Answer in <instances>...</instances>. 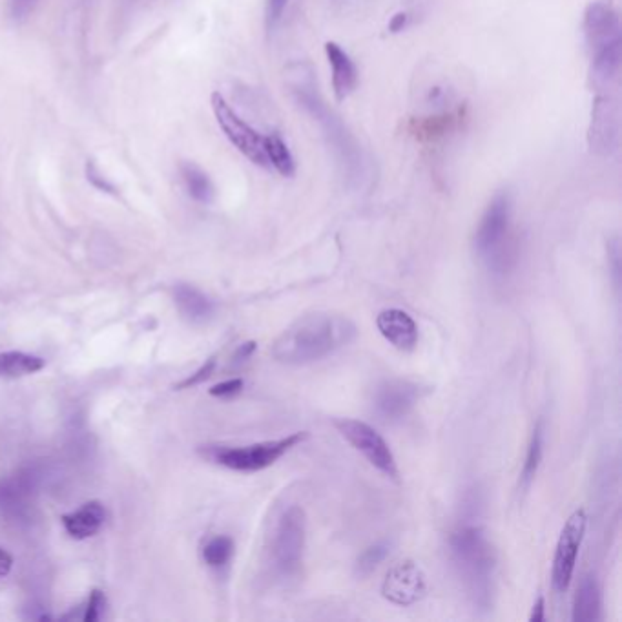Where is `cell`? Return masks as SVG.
Returning a JSON list of instances; mask_svg holds the SVG:
<instances>
[{
    "label": "cell",
    "mask_w": 622,
    "mask_h": 622,
    "mask_svg": "<svg viewBox=\"0 0 622 622\" xmlns=\"http://www.w3.org/2000/svg\"><path fill=\"white\" fill-rule=\"evenodd\" d=\"M289 90L294 103L322 128L323 137L336 157L349 185H360L365 177V157L360 143L342 119L325 103L309 64H292L289 68Z\"/></svg>",
    "instance_id": "cell-1"
},
{
    "label": "cell",
    "mask_w": 622,
    "mask_h": 622,
    "mask_svg": "<svg viewBox=\"0 0 622 622\" xmlns=\"http://www.w3.org/2000/svg\"><path fill=\"white\" fill-rule=\"evenodd\" d=\"M356 336L358 329L345 314L312 312L281 332L280 338L272 343L270 354L276 362L285 365H307L347 347Z\"/></svg>",
    "instance_id": "cell-2"
},
{
    "label": "cell",
    "mask_w": 622,
    "mask_h": 622,
    "mask_svg": "<svg viewBox=\"0 0 622 622\" xmlns=\"http://www.w3.org/2000/svg\"><path fill=\"white\" fill-rule=\"evenodd\" d=\"M449 551L475 610L488 612L493 606L497 559L484 529L471 524L455 529L449 537Z\"/></svg>",
    "instance_id": "cell-3"
},
{
    "label": "cell",
    "mask_w": 622,
    "mask_h": 622,
    "mask_svg": "<svg viewBox=\"0 0 622 622\" xmlns=\"http://www.w3.org/2000/svg\"><path fill=\"white\" fill-rule=\"evenodd\" d=\"M513 201L508 192L493 197L480 219L475 249L493 274H506L517 261V239L511 234Z\"/></svg>",
    "instance_id": "cell-4"
},
{
    "label": "cell",
    "mask_w": 622,
    "mask_h": 622,
    "mask_svg": "<svg viewBox=\"0 0 622 622\" xmlns=\"http://www.w3.org/2000/svg\"><path fill=\"white\" fill-rule=\"evenodd\" d=\"M309 438L307 431H298L289 436H283L278 440L258 442L252 446L241 447H212L208 451V457L216 464L229 467L239 473H256L267 467L274 466L283 455H287L291 449L300 446Z\"/></svg>",
    "instance_id": "cell-5"
},
{
    "label": "cell",
    "mask_w": 622,
    "mask_h": 622,
    "mask_svg": "<svg viewBox=\"0 0 622 622\" xmlns=\"http://www.w3.org/2000/svg\"><path fill=\"white\" fill-rule=\"evenodd\" d=\"M307 539V517L300 506H291L281 513L272 542L274 568L281 577H294L301 568Z\"/></svg>",
    "instance_id": "cell-6"
},
{
    "label": "cell",
    "mask_w": 622,
    "mask_h": 622,
    "mask_svg": "<svg viewBox=\"0 0 622 622\" xmlns=\"http://www.w3.org/2000/svg\"><path fill=\"white\" fill-rule=\"evenodd\" d=\"M210 103L218 119L219 128L227 135L230 143L254 165L270 170L269 159L265 152V135H261L245 119H241L238 112L227 103V99L218 92L212 94Z\"/></svg>",
    "instance_id": "cell-7"
},
{
    "label": "cell",
    "mask_w": 622,
    "mask_h": 622,
    "mask_svg": "<svg viewBox=\"0 0 622 622\" xmlns=\"http://www.w3.org/2000/svg\"><path fill=\"white\" fill-rule=\"evenodd\" d=\"M334 426L340 431V435L351 444V446L362 453L367 458L371 466L376 467L385 477L398 478V466L396 458L389 444L385 442L384 436L380 435L374 427L365 424L362 420L354 418H340L334 420Z\"/></svg>",
    "instance_id": "cell-8"
},
{
    "label": "cell",
    "mask_w": 622,
    "mask_h": 622,
    "mask_svg": "<svg viewBox=\"0 0 622 622\" xmlns=\"http://www.w3.org/2000/svg\"><path fill=\"white\" fill-rule=\"evenodd\" d=\"M586 526H588L586 511L577 509L571 513L570 519L566 520L564 528L560 531L557 550L553 557V570H551V581L557 593H564L570 588L582 540L586 535Z\"/></svg>",
    "instance_id": "cell-9"
},
{
    "label": "cell",
    "mask_w": 622,
    "mask_h": 622,
    "mask_svg": "<svg viewBox=\"0 0 622 622\" xmlns=\"http://www.w3.org/2000/svg\"><path fill=\"white\" fill-rule=\"evenodd\" d=\"M424 387L409 380H384L373 393L374 411L387 422H398L413 411Z\"/></svg>",
    "instance_id": "cell-10"
},
{
    "label": "cell",
    "mask_w": 622,
    "mask_h": 622,
    "mask_svg": "<svg viewBox=\"0 0 622 622\" xmlns=\"http://www.w3.org/2000/svg\"><path fill=\"white\" fill-rule=\"evenodd\" d=\"M426 591V575L411 560L393 566L382 584V595L396 606H413L426 597Z\"/></svg>",
    "instance_id": "cell-11"
},
{
    "label": "cell",
    "mask_w": 622,
    "mask_h": 622,
    "mask_svg": "<svg viewBox=\"0 0 622 622\" xmlns=\"http://www.w3.org/2000/svg\"><path fill=\"white\" fill-rule=\"evenodd\" d=\"M619 104L612 97H597L591 110V150L599 156H612L619 145Z\"/></svg>",
    "instance_id": "cell-12"
},
{
    "label": "cell",
    "mask_w": 622,
    "mask_h": 622,
    "mask_svg": "<svg viewBox=\"0 0 622 622\" xmlns=\"http://www.w3.org/2000/svg\"><path fill=\"white\" fill-rule=\"evenodd\" d=\"M584 35L590 52L622 42L621 19L612 4L591 2L584 13Z\"/></svg>",
    "instance_id": "cell-13"
},
{
    "label": "cell",
    "mask_w": 622,
    "mask_h": 622,
    "mask_svg": "<svg viewBox=\"0 0 622 622\" xmlns=\"http://www.w3.org/2000/svg\"><path fill=\"white\" fill-rule=\"evenodd\" d=\"M376 327L385 340L398 351L409 353L418 343V325L411 318V314L400 309H385L380 312L376 318Z\"/></svg>",
    "instance_id": "cell-14"
},
{
    "label": "cell",
    "mask_w": 622,
    "mask_h": 622,
    "mask_svg": "<svg viewBox=\"0 0 622 622\" xmlns=\"http://www.w3.org/2000/svg\"><path fill=\"white\" fill-rule=\"evenodd\" d=\"M325 55L332 68V90L338 101H345L358 86V70L349 53L336 42L325 44Z\"/></svg>",
    "instance_id": "cell-15"
},
{
    "label": "cell",
    "mask_w": 622,
    "mask_h": 622,
    "mask_svg": "<svg viewBox=\"0 0 622 622\" xmlns=\"http://www.w3.org/2000/svg\"><path fill=\"white\" fill-rule=\"evenodd\" d=\"M571 619L575 622H595L602 619L601 586L595 575H584L573 601Z\"/></svg>",
    "instance_id": "cell-16"
},
{
    "label": "cell",
    "mask_w": 622,
    "mask_h": 622,
    "mask_svg": "<svg viewBox=\"0 0 622 622\" xmlns=\"http://www.w3.org/2000/svg\"><path fill=\"white\" fill-rule=\"evenodd\" d=\"M106 511L99 502H88L83 508L64 515L63 524L73 539H88L103 528Z\"/></svg>",
    "instance_id": "cell-17"
},
{
    "label": "cell",
    "mask_w": 622,
    "mask_h": 622,
    "mask_svg": "<svg viewBox=\"0 0 622 622\" xmlns=\"http://www.w3.org/2000/svg\"><path fill=\"white\" fill-rule=\"evenodd\" d=\"M176 303L181 314L190 322H207L214 314V305L201 291L192 285H177Z\"/></svg>",
    "instance_id": "cell-18"
},
{
    "label": "cell",
    "mask_w": 622,
    "mask_h": 622,
    "mask_svg": "<svg viewBox=\"0 0 622 622\" xmlns=\"http://www.w3.org/2000/svg\"><path fill=\"white\" fill-rule=\"evenodd\" d=\"M265 152L269 159L270 170L278 172L283 177H292L296 174V159L280 134L265 135Z\"/></svg>",
    "instance_id": "cell-19"
},
{
    "label": "cell",
    "mask_w": 622,
    "mask_h": 622,
    "mask_svg": "<svg viewBox=\"0 0 622 622\" xmlns=\"http://www.w3.org/2000/svg\"><path fill=\"white\" fill-rule=\"evenodd\" d=\"M181 177L187 187L188 194L196 199L197 203L208 205L214 201L216 188L212 185L210 177L205 174L199 166L194 163H183L181 165Z\"/></svg>",
    "instance_id": "cell-20"
},
{
    "label": "cell",
    "mask_w": 622,
    "mask_h": 622,
    "mask_svg": "<svg viewBox=\"0 0 622 622\" xmlns=\"http://www.w3.org/2000/svg\"><path fill=\"white\" fill-rule=\"evenodd\" d=\"M542 455H544V422L539 420L533 427V433H531V438H529L526 460H524L522 475H520L522 488H529V484L537 477L540 462H542Z\"/></svg>",
    "instance_id": "cell-21"
},
{
    "label": "cell",
    "mask_w": 622,
    "mask_h": 622,
    "mask_svg": "<svg viewBox=\"0 0 622 622\" xmlns=\"http://www.w3.org/2000/svg\"><path fill=\"white\" fill-rule=\"evenodd\" d=\"M44 367V360L26 353H4L0 354V376L13 378V376H24L41 371Z\"/></svg>",
    "instance_id": "cell-22"
},
{
    "label": "cell",
    "mask_w": 622,
    "mask_h": 622,
    "mask_svg": "<svg viewBox=\"0 0 622 622\" xmlns=\"http://www.w3.org/2000/svg\"><path fill=\"white\" fill-rule=\"evenodd\" d=\"M389 553H391V542L389 540H380L373 546H369L356 560V573L360 577H369L389 557Z\"/></svg>",
    "instance_id": "cell-23"
},
{
    "label": "cell",
    "mask_w": 622,
    "mask_h": 622,
    "mask_svg": "<svg viewBox=\"0 0 622 622\" xmlns=\"http://www.w3.org/2000/svg\"><path fill=\"white\" fill-rule=\"evenodd\" d=\"M234 555V540L225 535H219L208 542L203 550V557L210 568H223L229 564Z\"/></svg>",
    "instance_id": "cell-24"
},
{
    "label": "cell",
    "mask_w": 622,
    "mask_h": 622,
    "mask_svg": "<svg viewBox=\"0 0 622 622\" xmlns=\"http://www.w3.org/2000/svg\"><path fill=\"white\" fill-rule=\"evenodd\" d=\"M287 4H289V0H267V6H265L267 33H274L278 30V26L283 21L285 10H287Z\"/></svg>",
    "instance_id": "cell-25"
},
{
    "label": "cell",
    "mask_w": 622,
    "mask_h": 622,
    "mask_svg": "<svg viewBox=\"0 0 622 622\" xmlns=\"http://www.w3.org/2000/svg\"><path fill=\"white\" fill-rule=\"evenodd\" d=\"M216 358H210L207 362L203 363L199 369H197L196 373L192 374V376H188L187 380H183V382H179L176 385L177 389H187V387H192V385L203 384L205 380H208L214 371H216Z\"/></svg>",
    "instance_id": "cell-26"
},
{
    "label": "cell",
    "mask_w": 622,
    "mask_h": 622,
    "mask_svg": "<svg viewBox=\"0 0 622 622\" xmlns=\"http://www.w3.org/2000/svg\"><path fill=\"white\" fill-rule=\"evenodd\" d=\"M104 608H106V599H104L103 593L99 590L92 591L90 601H88V606H86V613H84V621H99L103 617Z\"/></svg>",
    "instance_id": "cell-27"
},
{
    "label": "cell",
    "mask_w": 622,
    "mask_h": 622,
    "mask_svg": "<svg viewBox=\"0 0 622 622\" xmlns=\"http://www.w3.org/2000/svg\"><path fill=\"white\" fill-rule=\"evenodd\" d=\"M243 387H245V382L241 378H232V380H227V382L214 385L210 389V394L216 396V398H234L236 394L243 391Z\"/></svg>",
    "instance_id": "cell-28"
},
{
    "label": "cell",
    "mask_w": 622,
    "mask_h": 622,
    "mask_svg": "<svg viewBox=\"0 0 622 622\" xmlns=\"http://www.w3.org/2000/svg\"><path fill=\"white\" fill-rule=\"evenodd\" d=\"M86 176H88V181H90L95 188H99V190H103V192H108V194H115L114 185L99 172V168L95 166L94 161H88V165H86Z\"/></svg>",
    "instance_id": "cell-29"
},
{
    "label": "cell",
    "mask_w": 622,
    "mask_h": 622,
    "mask_svg": "<svg viewBox=\"0 0 622 622\" xmlns=\"http://www.w3.org/2000/svg\"><path fill=\"white\" fill-rule=\"evenodd\" d=\"M608 261L612 265L613 283H615V289H619V278H621V245H619V239H613L612 243L608 245Z\"/></svg>",
    "instance_id": "cell-30"
},
{
    "label": "cell",
    "mask_w": 622,
    "mask_h": 622,
    "mask_svg": "<svg viewBox=\"0 0 622 622\" xmlns=\"http://www.w3.org/2000/svg\"><path fill=\"white\" fill-rule=\"evenodd\" d=\"M35 4L37 0H11V15L19 21L26 19L32 13Z\"/></svg>",
    "instance_id": "cell-31"
},
{
    "label": "cell",
    "mask_w": 622,
    "mask_h": 622,
    "mask_svg": "<svg viewBox=\"0 0 622 622\" xmlns=\"http://www.w3.org/2000/svg\"><path fill=\"white\" fill-rule=\"evenodd\" d=\"M256 351V342H247L239 345L238 351L234 353V362L241 363L249 360L250 356Z\"/></svg>",
    "instance_id": "cell-32"
},
{
    "label": "cell",
    "mask_w": 622,
    "mask_h": 622,
    "mask_svg": "<svg viewBox=\"0 0 622 622\" xmlns=\"http://www.w3.org/2000/svg\"><path fill=\"white\" fill-rule=\"evenodd\" d=\"M544 619H546V602H544V597H539L537 602L533 604V610H531V615H529V621L542 622Z\"/></svg>",
    "instance_id": "cell-33"
},
{
    "label": "cell",
    "mask_w": 622,
    "mask_h": 622,
    "mask_svg": "<svg viewBox=\"0 0 622 622\" xmlns=\"http://www.w3.org/2000/svg\"><path fill=\"white\" fill-rule=\"evenodd\" d=\"M11 564H13V559H11L10 553L0 550V579L10 573Z\"/></svg>",
    "instance_id": "cell-34"
},
{
    "label": "cell",
    "mask_w": 622,
    "mask_h": 622,
    "mask_svg": "<svg viewBox=\"0 0 622 622\" xmlns=\"http://www.w3.org/2000/svg\"><path fill=\"white\" fill-rule=\"evenodd\" d=\"M407 24V15L405 13H398L391 22V32H402Z\"/></svg>",
    "instance_id": "cell-35"
}]
</instances>
